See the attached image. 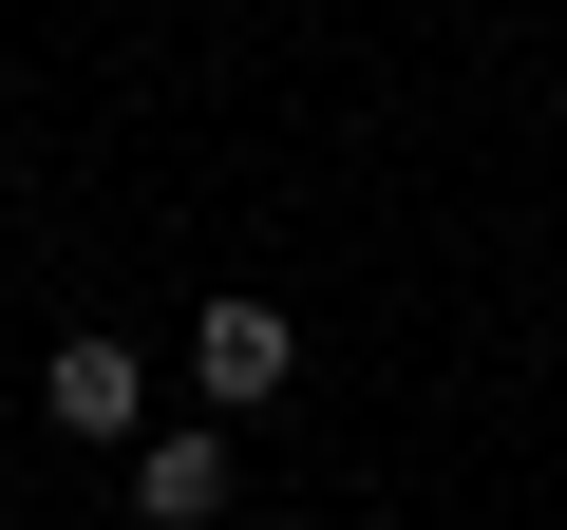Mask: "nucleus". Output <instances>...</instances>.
I'll use <instances>...</instances> for the list:
<instances>
[{"instance_id": "f03ea898", "label": "nucleus", "mask_w": 567, "mask_h": 530, "mask_svg": "<svg viewBox=\"0 0 567 530\" xmlns=\"http://www.w3.org/2000/svg\"><path fill=\"white\" fill-rule=\"evenodd\" d=\"M227 492H246V455H227L208 417H171V436H133V530H227Z\"/></svg>"}, {"instance_id": "7ed1b4c3", "label": "nucleus", "mask_w": 567, "mask_h": 530, "mask_svg": "<svg viewBox=\"0 0 567 530\" xmlns=\"http://www.w3.org/2000/svg\"><path fill=\"white\" fill-rule=\"evenodd\" d=\"M284 379H303L284 304H208V323H189V398H227V417H246V398H284Z\"/></svg>"}, {"instance_id": "f257e3e1", "label": "nucleus", "mask_w": 567, "mask_h": 530, "mask_svg": "<svg viewBox=\"0 0 567 530\" xmlns=\"http://www.w3.org/2000/svg\"><path fill=\"white\" fill-rule=\"evenodd\" d=\"M39 417L95 436V455H133V436H152V360H133V342H58V360H39Z\"/></svg>"}]
</instances>
